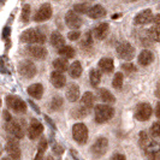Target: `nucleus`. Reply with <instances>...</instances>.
<instances>
[{
  "instance_id": "f257e3e1",
  "label": "nucleus",
  "mask_w": 160,
  "mask_h": 160,
  "mask_svg": "<svg viewBox=\"0 0 160 160\" xmlns=\"http://www.w3.org/2000/svg\"><path fill=\"white\" fill-rule=\"evenodd\" d=\"M138 144L149 160H160V142H157L146 131H142L140 134Z\"/></svg>"
},
{
  "instance_id": "f03ea898",
  "label": "nucleus",
  "mask_w": 160,
  "mask_h": 160,
  "mask_svg": "<svg viewBox=\"0 0 160 160\" xmlns=\"http://www.w3.org/2000/svg\"><path fill=\"white\" fill-rule=\"evenodd\" d=\"M4 119H5V128L8 134H11L16 138H22L24 136V120L15 119L8 111H4Z\"/></svg>"
},
{
  "instance_id": "7ed1b4c3",
  "label": "nucleus",
  "mask_w": 160,
  "mask_h": 160,
  "mask_svg": "<svg viewBox=\"0 0 160 160\" xmlns=\"http://www.w3.org/2000/svg\"><path fill=\"white\" fill-rule=\"evenodd\" d=\"M21 40L30 45H40L46 41V35L45 32H42L40 28H32L23 32V34L21 35Z\"/></svg>"
},
{
  "instance_id": "20e7f679",
  "label": "nucleus",
  "mask_w": 160,
  "mask_h": 160,
  "mask_svg": "<svg viewBox=\"0 0 160 160\" xmlns=\"http://www.w3.org/2000/svg\"><path fill=\"white\" fill-rule=\"evenodd\" d=\"M96 123H106L110 119H112L114 116V108L110 105H96L94 108Z\"/></svg>"
},
{
  "instance_id": "39448f33",
  "label": "nucleus",
  "mask_w": 160,
  "mask_h": 160,
  "mask_svg": "<svg viewBox=\"0 0 160 160\" xmlns=\"http://www.w3.org/2000/svg\"><path fill=\"white\" fill-rule=\"evenodd\" d=\"M17 68H18L19 75L23 76L24 78H27V80L35 77L36 76V72H38V69H36L35 64L32 63V60H28V59L21 60Z\"/></svg>"
},
{
  "instance_id": "423d86ee",
  "label": "nucleus",
  "mask_w": 160,
  "mask_h": 160,
  "mask_svg": "<svg viewBox=\"0 0 160 160\" xmlns=\"http://www.w3.org/2000/svg\"><path fill=\"white\" fill-rule=\"evenodd\" d=\"M116 51H117V54L122 59H124V60H131L135 57V53H136L134 46L130 42H128V41H120V42H118V45L116 47Z\"/></svg>"
},
{
  "instance_id": "0eeeda50",
  "label": "nucleus",
  "mask_w": 160,
  "mask_h": 160,
  "mask_svg": "<svg viewBox=\"0 0 160 160\" xmlns=\"http://www.w3.org/2000/svg\"><path fill=\"white\" fill-rule=\"evenodd\" d=\"M72 136L73 140L80 144H84L88 140V129L83 123H76L72 127Z\"/></svg>"
},
{
  "instance_id": "6e6552de",
  "label": "nucleus",
  "mask_w": 160,
  "mask_h": 160,
  "mask_svg": "<svg viewBox=\"0 0 160 160\" xmlns=\"http://www.w3.org/2000/svg\"><path fill=\"white\" fill-rule=\"evenodd\" d=\"M6 105L10 110L16 113H25L27 112V104L18 96L8 95L6 96Z\"/></svg>"
},
{
  "instance_id": "1a4fd4ad",
  "label": "nucleus",
  "mask_w": 160,
  "mask_h": 160,
  "mask_svg": "<svg viewBox=\"0 0 160 160\" xmlns=\"http://www.w3.org/2000/svg\"><path fill=\"white\" fill-rule=\"evenodd\" d=\"M152 107L148 102H141L136 106L135 108V117L136 119L141 120V122H146L151 118L152 116Z\"/></svg>"
},
{
  "instance_id": "9d476101",
  "label": "nucleus",
  "mask_w": 160,
  "mask_h": 160,
  "mask_svg": "<svg viewBox=\"0 0 160 160\" xmlns=\"http://www.w3.org/2000/svg\"><path fill=\"white\" fill-rule=\"evenodd\" d=\"M52 13H53V10H52V6H51V4H48V2H45V4H42L39 10L36 11V13L34 15V21L35 22H45V21H47L51 17H52Z\"/></svg>"
},
{
  "instance_id": "9b49d317",
  "label": "nucleus",
  "mask_w": 160,
  "mask_h": 160,
  "mask_svg": "<svg viewBox=\"0 0 160 160\" xmlns=\"http://www.w3.org/2000/svg\"><path fill=\"white\" fill-rule=\"evenodd\" d=\"M107 148H108L107 138L106 137H99V138H96L94 144L92 146V153L94 154L95 158H100L107 152Z\"/></svg>"
},
{
  "instance_id": "f8f14e48",
  "label": "nucleus",
  "mask_w": 160,
  "mask_h": 160,
  "mask_svg": "<svg viewBox=\"0 0 160 160\" xmlns=\"http://www.w3.org/2000/svg\"><path fill=\"white\" fill-rule=\"evenodd\" d=\"M6 152L11 160H21V147L15 138H8L6 142Z\"/></svg>"
},
{
  "instance_id": "ddd939ff",
  "label": "nucleus",
  "mask_w": 160,
  "mask_h": 160,
  "mask_svg": "<svg viewBox=\"0 0 160 160\" xmlns=\"http://www.w3.org/2000/svg\"><path fill=\"white\" fill-rule=\"evenodd\" d=\"M43 132V125L36 118H32L28 125V136L30 140H36Z\"/></svg>"
},
{
  "instance_id": "4468645a",
  "label": "nucleus",
  "mask_w": 160,
  "mask_h": 160,
  "mask_svg": "<svg viewBox=\"0 0 160 160\" xmlns=\"http://www.w3.org/2000/svg\"><path fill=\"white\" fill-rule=\"evenodd\" d=\"M25 53L27 56L32 57L34 59H38V60H41V59H45L47 57V49L42 46H38V45H30L25 48Z\"/></svg>"
},
{
  "instance_id": "2eb2a0df",
  "label": "nucleus",
  "mask_w": 160,
  "mask_h": 160,
  "mask_svg": "<svg viewBox=\"0 0 160 160\" xmlns=\"http://www.w3.org/2000/svg\"><path fill=\"white\" fill-rule=\"evenodd\" d=\"M65 23L70 29H78L82 25V19L73 10H70L65 15Z\"/></svg>"
},
{
  "instance_id": "dca6fc26",
  "label": "nucleus",
  "mask_w": 160,
  "mask_h": 160,
  "mask_svg": "<svg viewBox=\"0 0 160 160\" xmlns=\"http://www.w3.org/2000/svg\"><path fill=\"white\" fill-rule=\"evenodd\" d=\"M153 18H154V15L153 12L149 10V8H146L143 11L138 12L135 18H134V23L136 25H146V24L153 22Z\"/></svg>"
},
{
  "instance_id": "f3484780",
  "label": "nucleus",
  "mask_w": 160,
  "mask_h": 160,
  "mask_svg": "<svg viewBox=\"0 0 160 160\" xmlns=\"http://www.w3.org/2000/svg\"><path fill=\"white\" fill-rule=\"evenodd\" d=\"M137 60H138V64L140 65L148 66V65H151L154 62V54H153V52H151L149 49H143L138 54Z\"/></svg>"
},
{
  "instance_id": "a211bd4d",
  "label": "nucleus",
  "mask_w": 160,
  "mask_h": 160,
  "mask_svg": "<svg viewBox=\"0 0 160 160\" xmlns=\"http://www.w3.org/2000/svg\"><path fill=\"white\" fill-rule=\"evenodd\" d=\"M108 32H110V25L107 23H100L99 25H96L95 28H94L93 35L98 40H104V39H106V36L108 35Z\"/></svg>"
},
{
  "instance_id": "6ab92c4d",
  "label": "nucleus",
  "mask_w": 160,
  "mask_h": 160,
  "mask_svg": "<svg viewBox=\"0 0 160 160\" xmlns=\"http://www.w3.org/2000/svg\"><path fill=\"white\" fill-rule=\"evenodd\" d=\"M65 95H66V99H68L69 101H71V102L77 101V100L80 99V87H78L76 83H71V84L68 87V89H66Z\"/></svg>"
},
{
  "instance_id": "aec40b11",
  "label": "nucleus",
  "mask_w": 160,
  "mask_h": 160,
  "mask_svg": "<svg viewBox=\"0 0 160 160\" xmlns=\"http://www.w3.org/2000/svg\"><path fill=\"white\" fill-rule=\"evenodd\" d=\"M51 82L56 88H63L66 84V77L64 76V73L58 71H53L51 73Z\"/></svg>"
},
{
  "instance_id": "412c9836",
  "label": "nucleus",
  "mask_w": 160,
  "mask_h": 160,
  "mask_svg": "<svg viewBox=\"0 0 160 160\" xmlns=\"http://www.w3.org/2000/svg\"><path fill=\"white\" fill-rule=\"evenodd\" d=\"M99 69L105 73H111L114 70V63L111 58H102L99 60Z\"/></svg>"
},
{
  "instance_id": "4be33fe9",
  "label": "nucleus",
  "mask_w": 160,
  "mask_h": 160,
  "mask_svg": "<svg viewBox=\"0 0 160 160\" xmlns=\"http://www.w3.org/2000/svg\"><path fill=\"white\" fill-rule=\"evenodd\" d=\"M155 41L153 39L152 32H151V29H147V30H143L141 32V36H140V43L143 46V47H151L153 46Z\"/></svg>"
},
{
  "instance_id": "5701e85b",
  "label": "nucleus",
  "mask_w": 160,
  "mask_h": 160,
  "mask_svg": "<svg viewBox=\"0 0 160 160\" xmlns=\"http://www.w3.org/2000/svg\"><path fill=\"white\" fill-rule=\"evenodd\" d=\"M151 32L154 41L160 42V13L155 15L153 18V27L151 28Z\"/></svg>"
},
{
  "instance_id": "b1692460",
  "label": "nucleus",
  "mask_w": 160,
  "mask_h": 160,
  "mask_svg": "<svg viewBox=\"0 0 160 160\" xmlns=\"http://www.w3.org/2000/svg\"><path fill=\"white\" fill-rule=\"evenodd\" d=\"M27 92L34 99H40L41 96H42V94H43V86L40 84V83H34V84L28 87Z\"/></svg>"
},
{
  "instance_id": "393cba45",
  "label": "nucleus",
  "mask_w": 160,
  "mask_h": 160,
  "mask_svg": "<svg viewBox=\"0 0 160 160\" xmlns=\"http://www.w3.org/2000/svg\"><path fill=\"white\" fill-rule=\"evenodd\" d=\"M106 15V10L104 8V6L96 4V5H93L90 11H89L88 16L90 18H94V19H99V18H102Z\"/></svg>"
},
{
  "instance_id": "a878e982",
  "label": "nucleus",
  "mask_w": 160,
  "mask_h": 160,
  "mask_svg": "<svg viewBox=\"0 0 160 160\" xmlns=\"http://www.w3.org/2000/svg\"><path fill=\"white\" fill-rule=\"evenodd\" d=\"M51 45L54 46L56 48L60 49L62 47L65 46V39L63 38V35L60 32H54L51 34Z\"/></svg>"
},
{
  "instance_id": "bb28decb",
  "label": "nucleus",
  "mask_w": 160,
  "mask_h": 160,
  "mask_svg": "<svg viewBox=\"0 0 160 160\" xmlns=\"http://www.w3.org/2000/svg\"><path fill=\"white\" fill-rule=\"evenodd\" d=\"M94 102H95V96L93 93H90V92H86L83 96H82V99H81V104L83 107H86V108H88L89 111H90V108L94 106Z\"/></svg>"
},
{
  "instance_id": "cd10ccee",
  "label": "nucleus",
  "mask_w": 160,
  "mask_h": 160,
  "mask_svg": "<svg viewBox=\"0 0 160 160\" xmlns=\"http://www.w3.org/2000/svg\"><path fill=\"white\" fill-rule=\"evenodd\" d=\"M98 95L99 98L106 102V104H114L116 102V98L112 95V93L111 92H108L107 89H104V88H100L98 90Z\"/></svg>"
},
{
  "instance_id": "c85d7f7f",
  "label": "nucleus",
  "mask_w": 160,
  "mask_h": 160,
  "mask_svg": "<svg viewBox=\"0 0 160 160\" xmlns=\"http://www.w3.org/2000/svg\"><path fill=\"white\" fill-rule=\"evenodd\" d=\"M53 68L56 69V71L63 73L64 71L69 70L70 65L68 63V59H65V58H58V59H56L53 62Z\"/></svg>"
},
{
  "instance_id": "c756f323",
  "label": "nucleus",
  "mask_w": 160,
  "mask_h": 160,
  "mask_svg": "<svg viewBox=\"0 0 160 160\" xmlns=\"http://www.w3.org/2000/svg\"><path fill=\"white\" fill-rule=\"evenodd\" d=\"M82 71H83V69H82V65H81L80 62H73L71 65H70V68H69V73H70V76H71L72 78H78L81 75H82Z\"/></svg>"
},
{
  "instance_id": "7c9ffc66",
  "label": "nucleus",
  "mask_w": 160,
  "mask_h": 160,
  "mask_svg": "<svg viewBox=\"0 0 160 160\" xmlns=\"http://www.w3.org/2000/svg\"><path fill=\"white\" fill-rule=\"evenodd\" d=\"M58 53H59V56L62 57V58L69 59V58H73V57H75L76 51H75V48L71 47V46H66V45H65L64 47L58 49Z\"/></svg>"
},
{
  "instance_id": "2f4dec72",
  "label": "nucleus",
  "mask_w": 160,
  "mask_h": 160,
  "mask_svg": "<svg viewBox=\"0 0 160 160\" xmlns=\"http://www.w3.org/2000/svg\"><path fill=\"white\" fill-rule=\"evenodd\" d=\"M89 81H90V84L93 87H98L100 81H101V73L98 69H93L89 72Z\"/></svg>"
},
{
  "instance_id": "473e14b6",
  "label": "nucleus",
  "mask_w": 160,
  "mask_h": 160,
  "mask_svg": "<svg viewBox=\"0 0 160 160\" xmlns=\"http://www.w3.org/2000/svg\"><path fill=\"white\" fill-rule=\"evenodd\" d=\"M47 140L46 138H42L39 143V147H38V153H36V157L34 160H45L43 159V155H45V152L47 149Z\"/></svg>"
},
{
  "instance_id": "72a5a7b5",
  "label": "nucleus",
  "mask_w": 160,
  "mask_h": 160,
  "mask_svg": "<svg viewBox=\"0 0 160 160\" xmlns=\"http://www.w3.org/2000/svg\"><path fill=\"white\" fill-rule=\"evenodd\" d=\"M90 8H92V5L89 2H80V4L73 5V11L76 13H87L88 15Z\"/></svg>"
},
{
  "instance_id": "f704fd0d",
  "label": "nucleus",
  "mask_w": 160,
  "mask_h": 160,
  "mask_svg": "<svg viewBox=\"0 0 160 160\" xmlns=\"http://www.w3.org/2000/svg\"><path fill=\"white\" fill-rule=\"evenodd\" d=\"M88 113H89L88 108H86V107H83V106L81 105V106L76 107V108L72 111L71 114L73 118H84V117H87Z\"/></svg>"
},
{
  "instance_id": "c9c22d12",
  "label": "nucleus",
  "mask_w": 160,
  "mask_h": 160,
  "mask_svg": "<svg viewBox=\"0 0 160 160\" xmlns=\"http://www.w3.org/2000/svg\"><path fill=\"white\" fill-rule=\"evenodd\" d=\"M81 45H82V47H84V48H89L93 46V36H92V32H88L83 35V38H82V40H81Z\"/></svg>"
},
{
  "instance_id": "e433bc0d",
  "label": "nucleus",
  "mask_w": 160,
  "mask_h": 160,
  "mask_svg": "<svg viewBox=\"0 0 160 160\" xmlns=\"http://www.w3.org/2000/svg\"><path fill=\"white\" fill-rule=\"evenodd\" d=\"M123 82H124V76H123V73H122V72H117V73L114 75V77H113L112 86L116 89H120L123 87Z\"/></svg>"
},
{
  "instance_id": "4c0bfd02",
  "label": "nucleus",
  "mask_w": 160,
  "mask_h": 160,
  "mask_svg": "<svg viewBox=\"0 0 160 160\" xmlns=\"http://www.w3.org/2000/svg\"><path fill=\"white\" fill-rule=\"evenodd\" d=\"M62 106H63V99L59 95H56L51 101V110L58 111L59 108H62Z\"/></svg>"
},
{
  "instance_id": "58836bf2",
  "label": "nucleus",
  "mask_w": 160,
  "mask_h": 160,
  "mask_svg": "<svg viewBox=\"0 0 160 160\" xmlns=\"http://www.w3.org/2000/svg\"><path fill=\"white\" fill-rule=\"evenodd\" d=\"M29 16H30V5L29 4H25V5H23V8H22V15H21L22 22L27 23L29 21Z\"/></svg>"
},
{
  "instance_id": "ea45409f",
  "label": "nucleus",
  "mask_w": 160,
  "mask_h": 160,
  "mask_svg": "<svg viewBox=\"0 0 160 160\" xmlns=\"http://www.w3.org/2000/svg\"><path fill=\"white\" fill-rule=\"evenodd\" d=\"M151 132H152L153 136L160 137V122L153 123L152 128H151Z\"/></svg>"
},
{
  "instance_id": "a19ab883",
  "label": "nucleus",
  "mask_w": 160,
  "mask_h": 160,
  "mask_svg": "<svg viewBox=\"0 0 160 160\" xmlns=\"http://www.w3.org/2000/svg\"><path fill=\"white\" fill-rule=\"evenodd\" d=\"M122 69H123V71H125L127 73H131V72L136 71V68H135V65L131 64V63L123 64V65H122Z\"/></svg>"
},
{
  "instance_id": "79ce46f5",
  "label": "nucleus",
  "mask_w": 160,
  "mask_h": 160,
  "mask_svg": "<svg viewBox=\"0 0 160 160\" xmlns=\"http://www.w3.org/2000/svg\"><path fill=\"white\" fill-rule=\"evenodd\" d=\"M81 36V32L78 30H73V32H70L68 34V39L70 41H76L78 40Z\"/></svg>"
},
{
  "instance_id": "37998d69",
  "label": "nucleus",
  "mask_w": 160,
  "mask_h": 160,
  "mask_svg": "<svg viewBox=\"0 0 160 160\" xmlns=\"http://www.w3.org/2000/svg\"><path fill=\"white\" fill-rule=\"evenodd\" d=\"M52 144H53L52 147H53V152H54V154H58V155L63 154V152H64V148H63L60 144H58L57 142H54V141H53V143H52Z\"/></svg>"
},
{
  "instance_id": "c03bdc74",
  "label": "nucleus",
  "mask_w": 160,
  "mask_h": 160,
  "mask_svg": "<svg viewBox=\"0 0 160 160\" xmlns=\"http://www.w3.org/2000/svg\"><path fill=\"white\" fill-rule=\"evenodd\" d=\"M111 160H127V158L122 153H114L112 155V158H111Z\"/></svg>"
},
{
  "instance_id": "a18cd8bd",
  "label": "nucleus",
  "mask_w": 160,
  "mask_h": 160,
  "mask_svg": "<svg viewBox=\"0 0 160 160\" xmlns=\"http://www.w3.org/2000/svg\"><path fill=\"white\" fill-rule=\"evenodd\" d=\"M8 34H10V28H4V32H2V39L4 40H8Z\"/></svg>"
},
{
  "instance_id": "49530a36",
  "label": "nucleus",
  "mask_w": 160,
  "mask_h": 160,
  "mask_svg": "<svg viewBox=\"0 0 160 160\" xmlns=\"http://www.w3.org/2000/svg\"><path fill=\"white\" fill-rule=\"evenodd\" d=\"M155 116H157L158 118H160V102H158V104H157V107H155Z\"/></svg>"
},
{
  "instance_id": "de8ad7c7",
  "label": "nucleus",
  "mask_w": 160,
  "mask_h": 160,
  "mask_svg": "<svg viewBox=\"0 0 160 160\" xmlns=\"http://www.w3.org/2000/svg\"><path fill=\"white\" fill-rule=\"evenodd\" d=\"M155 95H157L160 99V81L158 82V84H157V88H155Z\"/></svg>"
},
{
  "instance_id": "09e8293b",
  "label": "nucleus",
  "mask_w": 160,
  "mask_h": 160,
  "mask_svg": "<svg viewBox=\"0 0 160 160\" xmlns=\"http://www.w3.org/2000/svg\"><path fill=\"white\" fill-rule=\"evenodd\" d=\"M29 104H30V106H32V108H34V110H35V112L40 113V110H39V108H38V106H36V105L34 104V102H32V100H29Z\"/></svg>"
},
{
  "instance_id": "8fccbe9b",
  "label": "nucleus",
  "mask_w": 160,
  "mask_h": 160,
  "mask_svg": "<svg viewBox=\"0 0 160 160\" xmlns=\"http://www.w3.org/2000/svg\"><path fill=\"white\" fill-rule=\"evenodd\" d=\"M45 119L47 120L48 123H49V125H51V128H53V129H56V125H54V123L52 122V120L48 118V116H45Z\"/></svg>"
},
{
  "instance_id": "3c124183",
  "label": "nucleus",
  "mask_w": 160,
  "mask_h": 160,
  "mask_svg": "<svg viewBox=\"0 0 160 160\" xmlns=\"http://www.w3.org/2000/svg\"><path fill=\"white\" fill-rule=\"evenodd\" d=\"M2 151H4V147H2V144L0 143V157H1V154H2Z\"/></svg>"
},
{
  "instance_id": "603ef678",
  "label": "nucleus",
  "mask_w": 160,
  "mask_h": 160,
  "mask_svg": "<svg viewBox=\"0 0 160 160\" xmlns=\"http://www.w3.org/2000/svg\"><path fill=\"white\" fill-rule=\"evenodd\" d=\"M45 160H53V158H52L51 155H48L47 158H45Z\"/></svg>"
},
{
  "instance_id": "864d4df0",
  "label": "nucleus",
  "mask_w": 160,
  "mask_h": 160,
  "mask_svg": "<svg viewBox=\"0 0 160 160\" xmlns=\"http://www.w3.org/2000/svg\"><path fill=\"white\" fill-rule=\"evenodd\" d=\"M1 160H11L10 158H4V159H1Z\"/></svg>"
},
{
  "instance_id": "5fc2aeb1",
  "label": "nucleus",
  "mask_w": 160,
  "mask_h": 160,
  "mask_svg": "<svg viewBox=\"0 0 160 160\" xmlns=\"http://www.w3.org/2000/svg\"><path fill=\"white\" fill-rule=\"evenodd\" d=\"M0 106H1V100H0Z\"/></svg>"
}]
</instances>
